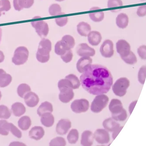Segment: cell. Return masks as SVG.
Here are the masks:
<instances>
[{
	"instance_id": "1",
	"label": "cell",
	"mask_w": 146,
	"mask_h": 146,
	"mask_svg": "<svg viewBox=\"0 0 146 146\" xmlns=\"http://www.w3.org/2000/svg\"><path fill=\"white\" fill-rule=\"evenodd\" d=\"M84 89L94 95L106 94L113 84V78L109 69L100 65H91L80 76Z\"/></svg>"
},
{
	"instance_id": "2",
	"label": "cell",
	"mask_w": 146,
	"mask_h": 146,
	"mask_svg": "<svg viewBox=\"0 0 146 146\" xmlns=\"http://www.w3.org/2000/svg\"><path fill=\"white\" fill-rule=\"evenodd\" d=\"M52 50V43L48 39L42 38L39 42L36 54L37 60L41 63H44L49 61L50 52Z\"/></svg>"
},
{
	"instance_id": "3",
	"label": "cell",
	"mask_w": 146,
	"mask_h": 146,
	"mask_svg": "<svg viewBox=\"0 0 146 146\" xmlns=\"http://www.w3.org/2000/svg\"><path fill=\"white\" fill-rule=\"evenodd\" d=\"M109 109L111 113L112 118L116 121H124L127 119V114L123 107L122 102L119 100H111L109 105Z\"/></svg>"
},
{
	"instance_id": "4",
	"label": "cell",
	"mask_w": 146,
	"mask_h": 146,
	"mask_svg": "<svg viewBox=\"0 0 146 146\" xmlns=\"http://www.w3.org/2000/svg\"><path fill=\"white\" fill-rule=\"evenodd\" d=\"M130 82L128 79L125 77H122L115 82L112 86V90L115 94L121 97L126 94Z\"/></svg>"
},
{
	"instance_id": "5",
	"label": "cell",
	"mask_w": 146,
	"mask_h": 146,
	"mask_svg": "<svg viewBox=\"0 0 146 146\" xmlns=\"http://www.w3.org/2000/svg\"><path fill=\"white\" fill-rule=\"evenodd\" d=\"M29 55V52L26 47L23 46L18 47L16 49L12 58V62L17 66L23 65L27 61Z\"/></svg>"
},
{
	"instance_id": "6",
	"label": "cell",
	"mask_w": 146,
	"mask_h": 146,
	"mask_svg": "<svg viewBox=\"0 0 146 146\" xmlns=\"http://www.w3.org/2000/svg\"><path fill=\"white\" fill-rule=\"evenodd\" d=\"M109 100V97L106 95H98L91 104V111L96 113H100L107 106Z\"/></svg>"
},
{
	"instance_id": "7",
	"label": "cell",
	"mask_w": 146,
	"mask_h": 146,
	"mask_svg": "<svg viewBox=\"0 0 146 146\" xmlns=\"http://www.w3.org/2000/svg\"><path fill=\"white\" fill-rule=\"evenodd\" d=\"M32 26L41 38H45L48 35L49 28L48 24L44 20L33 21L31 23Z\"/></svg>"
},
{
	"instance_id": "8",
	"label": "cell",
	"mask_w": 146,
	"mask_h": 146,
	"mask_svg": "<svg viewBox=\"0 0 146 146\" xmlns=\"http://www.w3.org/2000/svg\"><path fill=\"white\" fill-rule=\"evenodd\" d=\"M89 107V102L85 99L76 100L71 104V110L75 113H85L88 110Z\"/></svg>"
},
{
	"instance_id": "9",
	"label": "cell",
	"mask_w": 146,
	"mask_h": 146,
	"mask_svg": "<svg viewBox=\"0 0 146 146\" xmlns=\"http://www.w3.org/2000/svg\"><path fill=\"white\" fill-rule=\"evenodd\" d=\"M116 48L117 53L121 58L127 57L131 52L130 44L127 40L124 39L118 40L116 44Z\"/></svg>"
},
{
	"instance_id": "10",
	"label": "cell",
	"mask_w": 146,
	"mask_h": 146,
	"mask_svg": "<svg viewBox=\"0 0 146 146\" xmlns=\"http://www.w3.org/2000/svg\"><path fill=\"white\" fill-rule=\"evenodd\" d=\"M113 43L110 40H106L100 48V52L103 57L110 58L113 55Z\"/></svg>"
},
{
	"instance_id": "11",
	"label": "cell",
	"mask_w": 146,
	"mask_h": 146,
	"mask_svg": "<svg viewBox=\"0 0 146 146\" xmlns=\"http://www.w3.org/2000/svg\"><path fill=\"white\" fill-rule=\"evenodd\" d=\"M77 54L81 57H92L96 54V51L86 43L79 44L76 48Z\"/></svg>"
},
{
	"instance_id": "12",
	"label": "cell",
	"mask_w": 146,
	"mask_h": 146,
	"mask_svg": "<svg viewBox=\"0 0 146 146\" xmlns=\"http://www.w3.org/2000/svg\"><path fill=\"white\" fill-rule=\"evenodd\" d=\"M96 141L101 144H106L110 141L109 132L105 129H98L93 134Z\"/></svg>"
},
{
	"instance_id": "13",
	"label": "cell",
	"mask_w": 146,
	"mask_h": 146,
	"mask_svg": "<svg viewBox=\"0 0 146 146\" xmlns=\"http://www.w3.org/2000/svg\"><path fill=\"white\" fill-rule=\"evenodd\" d=\"M73 90L70 87H64L60 89V93L59 95L60 101L64 103H68L71 101L74 97Z\"/></svg>"
},
{
	"instance_id": "14",
	"label": "cell",
	"mask_w": 146,
	"mask_h": 146,
	"mask_svg": "<svg viewBox=\"0 0 146 146\" xmlns=\"http://www.w3.org/2000/svg\"><path fill=\"white\" fill-rule=\"evenodd\" d=\"M71 123L67 119H61L58 122L56 127L57 134L60 135H65L71 128Z\"/></svg>"
},
{
	"instance_id": "15",
	"label": "cell",
	"mask_w": 146,
	"mask_h": 146,
	"mask_svg": "<svg viewBox=\"0 0 146 146\" xmlns=\"http://www.w3.org/2000/svg\"><path fill=\"white\" fill-rule=\"evenodd\" d=\"M92 63V59L90 57H82L80 58L76 65L77 70L80 73L84 72L89 66Z\"/></svg>"
},
{
	"instance_id": "16",
	"label": "cell",
	"mask_w": 146,
	"mask_h": 146,
	"mask_svg": "<svg viewBox=\"0 0 146 146\" xmlns=\"http://www.w3.org/2000/svg\"><path fill=\"white\" fill-rule=\"evenodd\" d=\"M34 0H13V5L15 10L20 11L23 9L31 8Z\"/></svg>"
},
{
	"instance_id": "17",
	"label": "cell",
	"mask_w": 146,
	"mask_h": 146,
	"mask_svg": "<svg viewBox=\"0 0 146 146\" xmlns=\"http://www.w3.org/2000/svg\"><path fill=\"white\" fill-rule=\"evenodd\" d=\"M24 98L26 105L31 108L36 106L39 102V98L37 95L31 91L26 94Z\"/></svg>"
},
{
	"instance_id": "18",
	"label": "cell",
	"mask_w": 146,
	"mask_h": 146,
	"mask_svg": "<svg viewBox=\"0 0 146 146\" xmlns=\"http://www.w3.org/2000/svg\"><path fill=\"white\" fill-rule=\"evenodd\" d=\"M88 39L91 45L97 46L101 42L102 37L101 34L98 31H92L88 35Z\"/></svg>"
},
{
	"instance_id": "19",
	"label": "cell",
	"mask_w": 146,
	"mask_h": 146,
	"mask_svg": "<svg viewBox=\"0 0 146 146\" xmlns=\"http://www.w3.org/2000/svg\"><path fill=\"white\" fill-rule=\"evenodd\" d=\"M103 126L106 130L110 132H113L120 127V125L112 118H108L104 120Z\"/></svg>"
},
{
	"instance_id": "20",
	"label": "cell",
	"mask_w": 146,
	"mask_h": 146,
	"mask_svg": "<svg viewBox=\"0 0 146 146\" xmlns=\"http://www.w3.org/2000/svg\"><path fill=\"white\" fill-rule=\"evenodd\" d=\"M45 134L44 129L41 127H34L29 132V137L33 140L38 141L43 137Z\"/></svg>"
},
{
	"instance_id": "21",
	"label": "cell",
	"mask_w": 146,
	"mask_h": 146,
	"mask_svg": "<svg viewBox=\"0 0 146 146\" xmlns=\"http://www.w3.org/2000/svg\"><path fill=\"white\" fill-rule=\"evenodd\" d=\"M94 136L91 131L86 130L82 135L81 143L82 146H92L94 141Z\"/></svg>"
},
{
	"instance_id": "22",
	"label": "cell",
	"mask_w": 146,
	"mask_h": 146,
	"mask_svg": "<svg viewBox=\"0 0 146 146\" xmlns=\"http://www.w3.org/2000/svg\"><path fill=\"white\" fill-rule=\"evenodd\" d=\"M129 23V18L125 13H121L117 15L116 24L119 28L124 29L127 27Z\"/></svg>"
},
{
	"instance_id": "23",
	"label": "cell",
	"mask_w": 146,
	"mask_h": 146,
	"mask_svg": "<svg viewBox=\"0 0 146 146\" xmlns=\"http://www.w3.org/2000/svg\"><path fill=\"white\" fill-rule=\"evenodd\" d=\"M12 113L16 117H20L25 113L26 108L23 104L20 102H16L11 106Z\"/></svg>"
},
{
	"instance_id": "24",
	"label": "cell",
	"mask_w": 146,
	"mask_h": 146,
	"mask_svg": "<svg viewBox=\"0 0 146 146\" xmlns=\"http://www.w3.org/2000/svg\"><path fill=\"white\" fill-rule=\"evenodd\" d=\"M91 26L89 24L84 22H80L77 25V31L80 35L87 37L91 31Z\"/></svg>"
},
{
	"instance_id": "25",
	"label": "cell",
	"mask_w": 146,
	"mask_h": 146,
	"mask_svg": "<svg viewBox=\"0 0 146 146\" xmlns=\"http://www.w3.org/2000/svg\"><path fill=\"white\" fill-rule=\"evenodd\" d=\"M12 77L3 69H0V87H6L10 84Z\"/></svg>"
},
{
	"instance_id": "26",
	"label": "cell",
	"mask_w": 146,
	"mask_h": 146,
	"mask_svg": "<svg viewBox=\"0 0 146 146\" xmlns=\"http://www.w3.org/2000/svg\"><path fill=\"white\" fill-rule=\"evenodd\" d=\"M42 124L46 127H50L54 123V117L51 113H46L41 116Z\"/></svg>"
},
{
	"instance_id": "27",
	"label": "cell",
	"mask_w": 146,
	"mask_h": 146,
	"mask_svg": "<svg viewBox=\"0 0 146 146\" xmlns=\"http://www.w3.org/2000/svg\"><path fill=\"white\" fill-rule=\"evenodd\" d=\"M53 112V107L50 102L45 101L41 104L37 109V114L40 117L44 114L52 113Z\"/></svg>"
},
{
	"instance_id": "28",
	"label": "cell",
	"mask_w": 146,
	"mask_h": 146,
	"mask_svg": "<svg viewBox=\"0 0 146 146\" xmlns=\"http://www.w3.org/2000/svg\"><path fill=\"white\" fill-rule=\"evenodd\" d=\"M32 124V122L30 117L28 116H24L21 117L18 122L19 127L23 131H26L29 129Z\"/></svg>"
},
{
	"instance_id": "29",
	"label": "cell",
	"mask_w": 146,
	"mask_h": 146,
	"mask_svg": "<svg viewBox=\"0 0 146 146\" xmlns=\"http://www.w3.org/2000/svg\"><path fill=\"white\" fill-rule=\"evenodd\" d=\"M31 88L29 85L23 83L19 85L17 89V93L20 97L24 98L26 94L31 91Z\"/></svg>"
},
{
	"instance_id": "30",
	"label": "cell",
	"mask_w": 146,
	"mask_h": 146,
	"mask_svg": "<svg viewBox=\"0 0 146 146\" xmlns=\"http://www.w3.org/2000/svg\"><path fill=\"white\" fill-rule=\"evenodd\" d=\"M49 12L50 14L52 16L64 14V13L61 12L60 6L57 4H53L51 5L49 7Z\"/></svg>"
},
{
	"instance_id": "31",
	"label": "cell",
	"mask_w": 146,
	"mask_h": 146,
	"mask_svg": "<svg viewBox=\"0 0 146 146\" xmlns=\"http://www.w3.org/2000/svg\"><path fill=\"white\" fill-rule=\"evenodd\" d=\"M68 142L70 144H75L79 139V133L76 129H72L70 131L67 137Z\"/></svg>"
},
{
	"instance_id": "32",
	"label": "cell",
	"mask_w": 146,
	"mask_h": 146,
	"mask_svg": "<svg viewBox=\"0 0 146 146\" xmlns=\"http://www.w3.org/2000/svg\"><path fill=\"white\" fill-rule=\"evenodd\" d=\"M10 131V123L6 120H0V134L3 136L9 135Z\"/></svg>"
},
{
	"instance_id": "33",
	"label": "cell",
	"mask_w": 146,
	"mask_h": 146,
	"mask_svg": "<svg viewBox=\"0 0 146 146\" xmlns=\"http://www.w3.org/2000/svg\"><path fill=\"white\" fill-rule=\"evenodd\" d=\"M61 40L67 45L69 50H71L75 46V42L74 38L69 35H66L62 38Z\"/></svg>"
},
{
	"instance_id": "34",
	"label": "cell",
	"mask_w": 146,
	"mask_h": 146,
	"mask_svg": "<svg viewBox=\"0 0 146 146\" xmlns=\"http://www.w3.org/2000/svg\"><path fill=\"white\" fill-rule=\"evenodd\" d=\"M11 111L5 105H0V119H7L11 116Z\"/></svg>"
},
{
	"instance_id": "35",
	"label": "cell",
	"mask_w": 146,
	"mask_h": 146,
	"mask_svg": "<svg viewBox=\"0 0 146 146\" xmlns=\"http://www.w3.org/2000/svg\"><path fill=\"white\" fill-rule=\"evenodd\" d=\"M65 78L68 79L71 82L73 86V90L78 89L79 88L80 86L81 85V83L77 76H75L74 74H69L66 76Z\"/></svg>"
},
{
	"instance_id": "36",
	"label": "cell",
	"mask_w": 146,
	"mask_h": 146,
	"mask_svg": "<svg viewBox=\"0 0 146 146\" xmlns=\"http://www.w3.org/2000/svg\"><path fill=\"white\" fill-rule=\"evenodd\" d=\"M90 19L94 22H101L104 19L105 15L103 11L92 12L89 14Z\"/></svg>"
},
{
	"instance_id": "37",
	"label": "cell",
	"mask_w": 146,
	"mask_h": 146,
	"mask_svg": "<svg viewBox=\"0 0 146 146\" xmlns=\"http://www.w3.org/2000/svg\"><path fill=\"white\" fill-rule=\"evenodd\" d=\"M122 60L125 62V63L128 65H134L137 63V58L136 55L134 54L133 52H130L128 56L122 58Z\"/></svg>"
},
{
	"instance_id": "38",
	"label": "cell",
	"mask_w": 146,
	"mask_h": 146,
	"mask_svg": "<svg viewBox=\"0 0 146 146\" xmlns=\"http://www.w3.org/2000/svg\"><path fill=\"white\" fill-rule=\"evenodd\" d=\"M11 8L10 2L9 0H0V16L2 11H8Z\"/></svg>"
},
{
	"instance_id": "39",
	"label": "cell",
	"mask_w": 146,
	"mask_h": 146,
	"mask_svg": "<svg viewBox=\"0 0 146 146\" xmlns=\"http://www.w3.org/2000/svg\"><path fill=\"white\" fill-rule=\"evenodd\" d=\"M66 145V142L64 138L62 137H57L53 139L50 143V146H64Z\"/></svg>"
},
{
	"instance_id": "40",
	"label": "cell",
	"mask_w": 146,
	"mask_h": 146,
	"mask_svg": "<svg viewBox=\"0 0 146 146\" xmlns=\"http://www.w3.org/2000/svg\"><path fill=\"white\" fill-rule=\"evenodd\" d=\"M146 78V66H143L140 68L139 71L138 78L139 82L141 84H144Z\"/></svg>"
},
{
	"instance_id": "41",
	"label": "cell",
	"mask_w": 146,
	"mask_h": 146,
	"mask_svg": "<svg viewBox=\"0 0 146 146\" xmlns=\"http://www.w3.org/2000/svg\"><path fill=\"white\" fill-rule=\"evenodd\" d=\"M58 87L59 90L64 87H70L73 89V86L71 82L66 78L62 79L58 82Z\"/></svg>"
},
{
	"instance_id": "42",
	"label": "cell",
	"mask_w": 146,
	"mask_h": 146,
	"mask_svg": "<svg viewBox=\"0 0 146 146\" xmlns=\"http://www.w3.org/2000/svg\"><path fill=\"white\" fill-rule=\"evenodd\" d=\"M10 131L16 137L20 138L22 137V132L11 123H10Z\"/></svg>"
},
{
	"instance_id": "43",
	"label": "cell",
	"mask_w": 146,
	"mask_h": 146,
	"mask_svg": "<svg viewBox=\"0 0 146 146\" xmlns=\"http://www.w3.org/2000/svg\"><path fill=\"white\" fill-rule=\"evenodd\" d=\"M60 41V40L57 41V43L55 45V52L57 55L61 56V55H63L66 52H67V51L65 50L64 48H63L64 47L61 45Z\"/></svg>"
},
{
	"instance_id": "44",
	"label": "cell",
	"mask_w": 146,
	"mask_h": 146,
	"mask_svg": "<svg viewBox=\"0 0 146 146\" xmlns=\"http://www.w3.org/2000/svg\"><path fill=\"white\" fill-rule=\"evenodd\" d=\"M73 57V54L71 50L66 52L63 55H61V58L65 63H68L71 62Z\"/></svg>"
},
{
	"instance_id": "45",
	"label": "cell",
	"mask_w": 146,
	"mask_h": 146,
	"mask_svg": "<svg viewBox=\"0 0 146 146\" xmlns=\"http://www.w3.org/2000/svg\"><path fill=\"white\" fill-rule=\"evenodd\" d=\"M123 5V3L121 0H108L107 4L108 8L121 7Z\"/></svg>"
},
{
	"instance_id": "46",
	"label": "cell",
	"mask_w": 146,
	"mask_h": 146,
	"mask_svg": "<svg viewBox=\"0 0 146 146\" xmlns=\"http://www.w3.org/2000/svg\"><path fill=\"white\" fill-rule=\"evenodd\" d=\"M137 53L141 59L146 60V45L140 46L137 49Z\"/></svg>"
},
{
	"instance_id": "47",
	"label": "cell",
	"mask_w": 146,
	"mask_h": 146,
	"mask_svg": "<svg viewBox=\"0 0 146 146\" xmlns=\"http://www.w3.org/2000/svg\"><path fill=\"white\" fill-rule=\"evenodd\" d=\"M55 22L58 26L63 27L67 24L68 22V17H63L55 19Z\"/></svg>"
},
{
	"instance_id": "48",
	"label": "cell",
	"mask_w": 146,
	"mask_h": 146,
	"mask_svg": "<svg viewBox=\"0 0 146 146\" xmlns=\"http://www.w3.org/2000/svg\"><path fill=\"white\" fill-rule=\"evenodd\" d=\"M137 14L139 17H144L146 15V5L140 6L137 11Z\"/></svg>"
},
{
	"instance_id": "49",
	"label": "cell",
	"mask_w": 146,
	"mask_h": 146,
	"mask_svg": "<svg viewBox=\"0 0 146 146\" xmlns=\"http://www.w3.org/2000/svg\"><path fill=\"white\" fill-rule=\"evenodd\" d=\"M123 127H119V128L117 129L116 130H115L113 132H112V138L113 140L115 139V138L117 136H118L119 133V132L121 131V129H123Z\"/></svg>"
},
{
	"instance_id": "50",
	"label": "cell",
	"mask_w": 146,
	"mask_h": 146,
	"mask_svg": "<svg viewBox=\"0 0 146 146\" xmlns=\"http://www.w3.org/2000/svg\"><path fill=\"white\" fill-rule=\"evenodd\" d=\"M137 100L133 101V102H132V103L130 104L129 107V112L130 114H131L132 112H133V109H134V107H135V105H136V104H137Z\"/></svg>"
},
{
	"instance_id": "51",
	"label": "cell",
	"mask_w": 146,
	"mask_h": 146,
	"mask_svg": "<svg viewBox=\"0 0 146 146\" xmlns=\"http://www.w3.org/2000/svg\"><path fill=\"white\" fill-rule=\"evenodd\" d=\"M4 59H5V55H4V53L3 52L0 51V63L3 62Z\"/></svg>"
},
{
	"instance_id": "52",
	"label": "cell",
	"mask_w": 146,
	"mask_h": 146,
	"mask_svg": "<svg viewBox=\"0 0 146 146\" xmlns=\"http://www.w3.org/2000/svg\"><path fill=\"white\" fill-rule=\"evenodd\" d=\"M1 37H2V30H1V27H0V43L1 41Z\"/></svg>"
},
{
	"instance_id": "53",
	"label": "cell",
	"mask_w": 146,
	"mask_h": 146,
	"mask_svg": "<svg viewBox=\"0 0 146 146\" xmlns=\"http://www.w3.org/2000/svg\"><path fill=\"white\" fill-rule=\"evenodd\" d=\"M56 1H58V2H61V1H64V0H55Z\"/></svg>"
},
{
	"instance_id": "54",
	"label": "cell",
	"mask_w": 146,
	"mask_h": 146,
	"mask_svg": "<svg viewBox=\"0 0 146 146\" xmlns=\"http://www.w3.org/2000/svg\"><path fill=\"white\" fill-rule=\"evenodd\" d=\"M1 97H2V94H1V92L0 91V100L1 99Z\"/></svg>"
},
{
	"instance_id": "55",
	"label": "cell",
	"mask_w": 146,
	"mask_h": 146,
	"mask_svg": "<svg viewBox=\"0 0 146 146\" xmlns=\"http://www.w3.org/2000/svg\"><path fill=\"white\" fill-rule=\"evenodd\" d=\"M140 1H145V0H140Z\"/></svg>"
}]
</instances>
